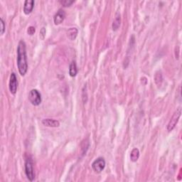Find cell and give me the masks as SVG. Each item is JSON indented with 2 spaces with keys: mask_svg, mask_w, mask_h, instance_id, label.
<instances>
[{
  "mask_svg": "<svg viewBox=\"0 0 182 182\" xmlns=\"http://www.w3.org/2000/svg\"><path fill=\"white\" fill-rule=\"evenodd\" d=\"M17 66L21 75L24 76L28 70L26 43L24 41H20L17 47Z\"/></svg>",
  "mask_w": 182,
  "mask_h": 182,
  "instance_id": "obj_1",
  "label": "cell"
},
{
  "mask_svg": "<svg viewBox=\"0 0 182 182\" xmlns=\"http://www.w3.org/2000/svg\"><path fill=\"white\" fill-rule=\"evenodd\" d=\"M25 174L26 175L27 179L30 181H33L35 179V174H34V166L31 158H28L25 162Z\"/></svg>",
  "mask_w": 182,
  "mask_h": 182,
  "instance_id": "obj_2",
  "label": "cell"
},
{
  "mask_svg": "<svg viewBox=\"0 0 182 182\" xmlns=\"http://www.w3.org/2000/svg\"><path fill=\"white\" fill-rule=\"evenodd\" d=\"M181 115V108L179 107L178 109L176 110V111H175L174 115H172L169 123H168L167 130L169 131V132H171V131L174 130L175 127H176V124L178 123L179 118H180Z\"/></svg>",
  "mask_w": 182,
  "mask_h": 182,
  "instance_id": "obj_3",
  "label": "cell"
},
{
  "mask_svg": "<svg viewBox=\"0 0 182 182\" xmlns=\"http://www.w3.org/2000/svg\"><path fill=\"white\" fill-rule=\"evenodd\" d=\"M29 100L30 103L34 106H38L41 103V95L39 92L36 89L31 90L29 94Z\"/></svg>",
  "mask_w": 182,
  "mask_h": 182,
  "instance_id": "obj_4",
  "label": "cell"
},
{
  "mask_svg": "<svg viewBox=\"0 0 182 182\" xmlns=\"http://www.w3.org/2000/svg\"><path fill=\"white\" fill-rule=\"evenodd\" d=\"M105 161L103 157H99L92 164V168L96 173H100L105 169Z\"/></svg>",
  "mask_w": 182,
  "mask_h": 182,
  "instance_id": "obj_5",
  "label": "cell"
},
{
  "mask_svg": "<svg viewBox=\"0 0 182 182\" xmlns=\"http://www.w3.org/2000/svg\"><path fill=\"white\" fill-rule=\"evenodd\" d=\"M17 87H18V82L17 78L16 76V74L14 73H12L10 76V91L11 94L15 95L17 91Z\"/></svg>",
  "mask_w": 182,
  "mask_h": 182,
  "instance_id": "obj_6",
  "label": "cell"
},
{
  "mask_svg": "<svg viewBox=\"0 0 182 182\" xmlns=\"http://www.w3.org/2000/svg\"><path fill=\"white\" fill-rule=\"evenodd\" d=\"M66 18V12L63 10H59L57 11V13L55 14L54 17V22L56 25H59Z\"/></svg>",
  "mask_w": 182,
  "mask_h": 182,
  "instance_id": "obj_7",
  "label": "cell"
},
{
  "mask_svg": "<svg viewBox=\"0 0 182 182\" xmlns=\"http://www.w3.org/2000/svg\"><path fill=\"white\" fill-rule=\"evenodd\" d=\"M34 6V0H26L24 5V12L25 14L28 15L33 10Z\"/></svg>",
  "mask_w": 182,
  "mask_h": 182,
  "instance_id": "obj_8",
  "label": "cell"
},
{
  "mask_svg": "<svg viewBox=\"0 0 182 182\" xmlns=\"http://www.w3.org/2000/svg\"><path fill=\"white\" fill-rule=\"evenodd\" d=\"M43 125L49 127H59L60 126V123L58 120L54 119H44L42 120Z\"/></svg>",
  "mask_w": 182,
  "mask_h": 182,
  "instance_id": "obj_9",
  "label": "cell"
},
{
  "mask_svg": "<svg viewBox=\"0 0 182 182\" xmlns=\"http://www.w3.org/2000/svg\"><path fill=\"white\" fill-rule=\"evenodd\" d=\"M78 31L76 28H71L68 30L67 36L68 38L71 41L75 40L78 36Z\"/></svg>",
  "mask_w": 182,
  "mask_h": 182,
  "instance_id": "obj_10",
  "label": "cell"
},
{
  "mask_svg": "<svg viewBox=\"0 0 182 182\" xmlns=\"http://www.w3.org/2000/svg\"><path fill=\"white\" fill-rule=\"evenodd\" d=\"M120 22H121V17H120V14L117 13L115 15V19L112 24V29L113 31H116L118 29V28L120 26Z\"/></svg>",
  "mask_w": 182,
  "mask_h": 182,
  "instance_id": "obj_11",
  "label": "cell"
},
{
  "mask_svg": "<svg viewBox=\"0 0 182 182\" xmlns=\"http://www.w3.org/2000/svg\"><path fill=\"white\" fill-rule=\"evenodd\" d=\"M77 73H78L77 65L75 61H73L72 63H71L70 67H69V75H70L71 77H75V75H77Z\"/></svg>",
  "mask_w": 182,
  "mask_h": 182,
  "instance_id": "obj_12",
  "label": "cell"
},
{
  "mask_svg": "<svg viewBox=\"0 0 182 182\" xmlns=\"http://www.w3.org/2000/svg\"><path fill=\"white\" fill-rule=\"evenodd\" d=\"M140 157V151L139 149L137 148H135L132 149V151L131 152L130 154V160L132 162H135L138 160V159Z\"/></svg>",
  "mask_w": 182,
  "mask_h": 182,
  "instance_id": "obj_13",
  "label": "cell"
},
{
  "mask_svg": "<svg viewBox=\"0 0 182 182\" xmlns=\"http://www.w3.org/2000/svg\"><path fill=\"white\" fill-rule=\"evenodd\" d=\"M154 81H155L156 84L160 86V85L162 84V83L163 81V78H162V73L160 72V71H157L154 75Z\"/></svg>",
  "mask_w": 182,
  "mask_h": 182,
  "instance_id": "obj_14",
  "label": "cell"
},
{
  "mask_svg": "<svg viewBox=\"0 0 182 182\" xmlns=\"http://www.w3.org/2000/svg\"><path fill=\"white\" fill-rule=\"evenodd\" d=\"M59 2L64 7H67V6H70L72 5L74 3V1L73 0H60Z\"/></svg>",
  "mask_w": 182,
  "mask_h": 182,
  "instance_id": "obj_15",
  "label": "cell"
},
{
  "mask_svg": "<svg viewBox=\"0 0 182 182\" xmlns=\"http://www.w3.org/2000/svg\"><path fill=\"white\" fill-rule=\"evenodd\" d=\"M46 34H47V30H46L44 27H43V28L41 29L40 34H39V37H40L41 40H43V39L45 38Z\"/></svg>",
  "mask_w": 182,
  "mask_h": 182,
  "instance_id": "obj_16",
  "label": "cell"
},
{
  "mask_svg": "<svg viewBox=\"0 0 182 182\" xmlns=\"http://www.w3.org/2000/svg\"><path fill=\"white\" fill-rule=\"evenodd\" d=\"M35 31H36L35 27L32 26H29V28H28V29H27V33H28V34H29V35H30V36L34 35V33H35Z\"/></svg>",
  "mask_w": 182,
  "mask_h": 182,
  "instance_id": "obj_17",
  "label": "cell"
},
{
  "mask_svg": "<svg viewBox=\"0 0 182 182\" xmlns=\"http://www.w3.org/2000/svg\"><path fill=\"white\" fill-rule=\"evenodd\" d=\"M1 34H4V31H5V29H6V26H5V23H4V20L2 18H1Z\"/></svg>",
  "mask_w": 182,
  "mask_h": 182,
  "instance_id": "obj_18",
  "label": "cell"
}]
</instances>
